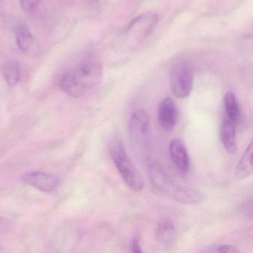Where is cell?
Masks as SVG:
<instances>
[{
  "label": "cell",
  "mask_w": 253,
  "mask_h": 253,
  "mask_svg": "<svg viewBox=\"0 0 253 253\" xmlns=\"http://www.w3.org/2000/svg\"><path fill=\"white\" fill-rule=\"evenodd\" d=\"M147 173L152 187L163 196L186 204H196L202 201L201 192L180 184L159 161H150L147 165Z\"/></svg>",
  "instance_id": "1"
},
{
  "label": "cell",
  "mask_w": 253,
  "mask_h": 253,
  "mask_svg": "<svg viewBox=\"0 0 253 253\" xmlns=\"http://www.w3.org/2000/svg\"><path fill=\"white\" fill-rule=\"evenodd\" d=\"M111 159L127 186L134 191L140 192L144 187V180L138 169L127 154L121 138L115 137L109 146Z\"/></svg>",
  "instance_id": "2"
},
{
  "label": "cell",
  "mask_w": 253,
  "mask_h": 253,
  "mask_svg": "<svg viewBox=\"0 0 253 253\" xmlns=\"http://www.w3.org/2000/svg\"><path fill=\"white\" fill-rule=\"evenodd\" d=\"M128 134L134 150L141 158H146L150 149L152 134L150 118L146 111L138 109L131 114Z\"/></svg>",
  "instance_id": "3"
},
{
  "label": "cell",
  "mask_w": 253,
  "mask_h": 253,
  "mask_svg": "<svg viewBox=\"0 0 253 253\" xmlns=\"http://www.w3.org/2000/svg\"><path fill=\"white\" fill-rule=\"evenodd\" d=\"M69 72L85 94L88 90L98 85L101 81L103 68L99 60L88 58Z\"/></svg>",
  "instance_id": "4"
},
{
  "label": "cell",
  "mask_w": 253,
  "mask_h": 253,
  "mask_svg": "<svg viewBox=\"0 0 253 253\" xmlns=\"http://www.w3.org/2000/svg\"><path fill=\"white\" fill-rule=\"evenodd\" d=\"M193 81V69L189 62H180L174 66L170 75V85L175 97L180 99L189 97L192 92Z\"/></svg>",
  "instance_id": "5"
},
{
  "label": "cell",
  "mask_w": 253,
  "mask_h": 253,
  "mask_svg": "<svg viewBox=\"0 0 253 253\" xmlns=\"http://www.w3.org/2000/svg\"><path fill=\"white\" fill-rule=\"evenodd\" d=\"M158 16L148 14L138 17L130 25L128 29V35L134 43L141 42L147 38L156 26Z\"/></svg>",
  "instance_id": "6"
},
{
  "label": "cell",
  "mask_w": 253,
  "mask_h": 253,
  "mask_svg": "<svg viewBox=\"0 0 253 253\" xmlns=\"http://www.w3.org/2000/svg\"><path fill=\"white\" fill-rule=\"evenodd\" d=\"M23 181L44 192H53L60 184V180L55 176L41 171H32L25 174Z\"/></svg>",
  "instance_id": "7"
},
{
  "label": "cell",
  "mask_w": 253,
  "mask_h": 253,
  "mask_svg": "<svg viewBox=\"0 0 253 253\" xmlns=\"http://www.w3.org/2000/svg\"><path fill=\"white\" fill-rule=\"evenodd\" d=\"M171 161L177 171L182 174H187L190 167V160L187 149L180 139L174 138L169 144Z\"/></svg>",
  "instance_id": "8"
},
{
  "label": "cell",
  "mask_w": 253,
  "mask_h": 253,
  "mask_svg": "<svg viewBox=\"0 0 253 253\" xmlns=\"http://www.w3.org/2000/svg\"><path fill=\"white\" fill-rule=\"evenodd\" d=\"M177 120V110L171 97L164 99L158 110V121L164 131H170L174 128Z\"/></svg>",
  "instance_id": "9"
},
{
  "label": "cell",
  "mask_w": 253,
  "mask_h": 253,
  "mask_svg": "<svg viewBox=\"0 0 253 253\" xmlns=\"http://www.w3.org/2000/svg\"><path fill=\"white\" fill-rule=\"evenodd\" d=\"M237 123L223 116L220 126V139L222 144L229 153H235L237 149Z\"/></svg>",
  "instance_id": "10"
},
{
  "label": "cell",
  "mask_w": 253,
  "mask_h": 253,
  "mask_svg": "<svg viewBox=\"0 0 253 253\" xmlns=\"http://www.w3.org/2000/svg\"><path fill=\"white\" fill-rule=\"evenodd\" d=\"M175 235V226L172 220L164 218L158 222L155 231V239L158 243L169 245L174 241Z\"/></svg>",
  "instance_id": "11"
},
{
  "label": "cell",
  "mask_w": 253,
  "mask_h": 253,
  "mask_svg": "<svg viewBox=\"0 0 253 253\" xmlns=\"http://www.w3.org/2000/svg\"><path fill=\"white\" fill-rule=\"evenodd\" d=\"M253 142L246 148L236 167V175L240 179L248 178L253 174Z\"/></svg>",
  "instance_id": "12"
},
{
  "label": "cell",
  "mask_w": 253,
  "mask_h": 253,
  "mask_svg": "<svg viewBox=\"0 0 253 253\" xmlns=\"http://www.w3.org/2000/svg\"><path fill=\"white\" fill-rule=\"evenodd\" d=\"M224 115L223 116L238 123L240 117V106L236 95L232 91H228L223 98Z\"/></svg>",
  "instance_id": "13"
},
{
  "label": "cell",
  "mask_w": 253,
  "mask_h": 253,
  "mask_svg": "<svg viewBox=\"0 0 253 253\" xmlns=\"http://www.w3.org/2000/svg\"><path fill=\"white\" fill-rule=\"evenodd\" d=\"M15 34L19 48L23 52L29 51L33 42V36L29 26L25 23H19L16 27Z\"/></svg>",
  "instance_id": "14"
},
{
  "label": "cell",
  "mask_w": 253,
  "mask_h": 253,
  "mask_svg": "<svg viewBox=\"0 0 253 253\" xmlns=\"http://www.w3.org/2000/svg\"><path fill=\"white\" fill-rule=\"evenodd\" d=\"M2 74L4 79L9 86H15L20 78V69L18 63L16 61L6 62L2 67Z\"/></svg>",
  "instance_id": "15"
},
{
  "label": "cell",
  "mask_w": 253,
  "mask_h": 253,
  "mask_svg": "<svg viewBox=\"0 0 253 253\" xmlns=\"http://www.w3.org/2000/svg\"><path fill=\"white\" fill-rule=\"evenodd\" d=\"M202 252L204 253H239L240 250L236 247L230 244H213L205 247Z\"/></svg>",
  "instance_id": "16"
},
{
  "label": "cell",
  "mask_w": 253,
  "mask_h": 253,
  "mask_svg": "<svg viewBox=\"0 0 253 253\" xmlns=\"http://www.w3.org/2000/svg\"><path fill=\"white\" fill-rule=\"evenodd\" d=\"M20 5L26 13H32L38 8L40 0H20Z\"/></svg>",
  "instance_id": "17"
},
{
  "label": "cell",
  "mask_w": 253,
  "mask_h": 253,
  "mask_svg": "<svg viewBox=\"0 0 253 253\" xmlns=\"http://www.w3.org/2000/svg\"><path fill=\"white\" fill-rule=\"evenodd\" d=\"M140 241V237H139L138 235H135V236L133 237L131 243V251L132 252V253H143Z\"/></svg>",
  "instance_id": "18"
}]
</instances>
